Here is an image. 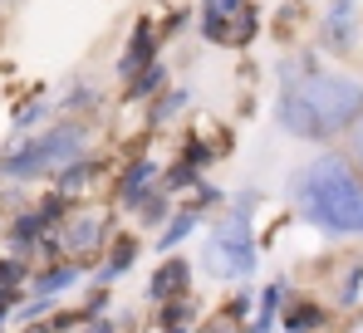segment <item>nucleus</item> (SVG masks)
<instances>
[{"mask_svg":"<svg viewBox=\"0 0 363 333\" xmlns=\"http://www.w3.org/2000/svg\"><path fill=\"white\" fill-rule=\"evenodd\" d=\"M309 216L334 230H363V186L344 171V162H319L304 181Z\"/></svg>","mask_w":363,"mask_h":333,"instance_id":"obj_1","label":"nucleus"},{"mask_svg":"<svg viewBox=\"0 0 363 333\" xmlns=\"http://www.w3.org/2000/svg\"><path fill=\"white\" fill-rule=\"evenodd\" d=\"M359 157H363V128H359Z\"/></svg>","mask_w":363,"mask_h":333,"instance_id":"obj_2","label":"nucleus"}]
</instances>
